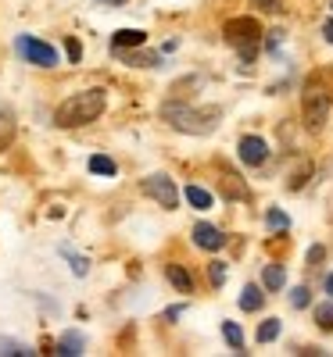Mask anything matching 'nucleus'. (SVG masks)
Returning a JSON list of instances; mask_svg holds the SVG:
<instances>
[{"label":"nucleus","instance_id":"nucleus-1","mask_svg":"<svg viewBox=\"0 0 333 357\" xmlns=\"http://www.w3.org/2000/svg\"><path fill=\"white\" fill-rule=\"evenodd\" d=\"M104 104H108V93L104 90H79L72 97H65L54 111V125L57 129H79V125H90L104 115Z\"/></svg>","mask_w":333,"mask_h":357},{"label":"nucleus","instance_id":"nucleus-2","mask_svg":"<svg viewBox=\"0 0 333 357\" xmlns=\"http://www.w3.org/2000/svg\"><path fill=\"white\" fill-rule=\"evenodd\" d=\"M161 122H169L176 133H186V136H208L219 125V111L215 108H190L183 100H165Z\"/></svg>","mask_w":333,"mask_h":357},{"label":"nucleus","instance_id":"nucleus-3","mask_svg":"<svg viewBox=\"0 0 333 357\" xmlns=\"http://www.w3.org/2000/svg\"><path fill=\"white\" fill-rule=\"evenodd\" d=\"M222 36H226L230 47H237V54L244 57V65H251L258 47H262V26L255 22V18H233V22H226Z\"/></svg>","mask_w":333,"mask_h":357},{"label":"nucleus","instance_id":"nucleus-4","mask_svg":"<svg viewBox=\"0 0 333 357\" xmlns=\"http://www.w3.org/2000/svg\"><path fill=\"white\" fill-rule=\"evenodd\" d=\"M301 118H305L308 133H323L326 122H330V93L316 79H312L305 86V93H301Z\"/></svg>","mask_w":333,"mask_h":357},{"label":"nucleus","instance_id":"nucleus-5","mask_svg":"<svg viewBox=\"0 0 333 357\" xmlns=\"http://www.w3.org/2000/svg\"><path fill=\"white\" fill-rule=\"evenodd\" d=\"M15 50L22 54L29 65H36V68H54L57 65V50L51 44H44V39H36V36H18Z\"/></svg>","mask_w":333,"mask_h":357},{"label":"nucleus","instance_id":"nucleus-6","mask_svg":"<svg viewBox=\"0 0 333 357\" xmlns=\"http://www.w3.org/2000/svg\"><path fill=\"white\" fill-rule=\"evenodd\" d=\"M140 190H143V197L158 200L161 207H169V211H172V207H179V190H176V182H172L169 175H161V172L143 179V182H140Z\"/></svg>","mask_w":333,"mask_h":357},{"label":"nucleus","instance_id":"nucleus-7","mask_svg":"<svg viewBox=\"0 0 333 357\" xmlns=\"http://www.w3.org/2000/svg\"><path fill=\"white\" fill-rule=\"evenodd\" d=\"M237 154H240V161H244L247 168H262V164L269 161V143H265L262 136H244L240 146H237Z\"/></svg>","mask_w":333,"mask_h":357},{"label":"nucleus","instance_id":"nucleus-8","mask_svg":"<svg viewBox=\"0 0 333 357\" xmlns=\"http://www.w3.org/2000/svg\"><path fill=\"white\" fill-rule=\"evenodd\" d=\"M194 243H197L201 250H222V247H226V236L219 233L215 225L197 222V225H194Z\"/></svg>","mask_w":333,"mask_h":357},{"label":"nucleus","instance_id":"nucleus-9","mask_svg":"<svg viewBox=\"0 0 333 357\" xmlns=\"http://www.w3.org/2000/svg\"><path fill=\"white\" fill-rule=\"evenodd\" d=\"M115 54L126 61V65L133 68H158L161 65V57L158 54H147V50H136V47H115Z\"/></svg>","mask_w":333,"mask_h":357},{"label":"nucleus","instance_id":"nucleus-10","mask_svg":"<svg viewBox=\"0 0 333 357\" xmlns=\"http://www.w3.org/2000/svg\"><path fill=\"white\" fill-rule=\"evenodd\" d=\"M54 354H65V357H79V354H87V340H82L79 332H65L57 340V350Z\"/></svg>","mask_w":333,"mask_h":357},{"label":"nucleus","instance_id":"nucleus-11","mask_svg":"<svg viewBox=\"0 0 333 357\" xmlns=\"http://www.w3.org/2000/svg\"><path fill=\"white\" fill-rule=\"evenodd\" d=\"M143 44H147V32L143 29H118L111 36V50L115 47H143Z\"/></svg>","mask_w":333,"mask_h":357},{"label":"nucleus","instance_id":"nucleus-12","mask_svg":"<svg viewBox=\"0 0 333 357\" xmlns=\"http://www.w3.org/2000/svg\"><path fill=\"white\" fill-rule=\"evenodd\" d=\"M165 279H169L179 293H194V279H190V271H186L183 264H169L165 268Z\"/></svg>","mask_w":333,"mask_h":357},{"label":"nucleus","instance_id":"nucleus-13","mask_svg":"<svg viewBox=\"0 0 333 357\" xmlns=\"http://www.w3.org/2000/svg\"><path fill=\"white\" fill-rule=\"evenodd\" d=\"M262 282H265V289H283L287 286V271L280 268V264H265V271H262Z\"/></svg>","mask_w":333,"mask_h":357},{"label":"nucleus","instance_id":"nucleus-14","mask_svg":"<svg viewBox=\"0 0 333 357\" xmlns=\"http://www.w3.org/2000/svg\"><path fill=\"white\" fill-rule=\"evenodd\" d=\"M87 168H90L93 175H118V164H115V161H111L108 154H93Z\"/></svg>","mask_w":333,"mask_h":357},{"label":"nucleus","instance_id":"nucleus-15","mask_svg":"<svg viewBox=\"0 0 333 357\" xmlns=\"http://www.w3.org/2000/svg\"><path fill=\"white\" fill-rule=\"evenodd\" d=\"M186 200H190V207H197V211L212 207V193H208L204 186H186Z\"/></svg>","mask_w":333,"mask_h":357},{"label":"nucleus","instance_id":"nucleus-16","mask_svg":"<svg viewBox=\"0 0 333 357\" xmlns=\"http://www.w3.org/2000/svg\"><path fill=\"white\" fill-rule=\"evenodd\" d=\"M265 304V293L258 289V286H244V293H240V307L244 311H258Z\"/></svg>","mask_w":333,"mask_h":357},{"label":"nucleus","instance_id":"nucleus-17","mask_svg":"<svg viewBox=\"0 0 333 357\" xmlns=\"http://www.w3.org/2000/svg\"><path fill=\"white\" fill-rule=\"evenodd\" d=\"M222 193L230 200H247V186L237 175H222Z\"/></svg>","mask_w":333,"mask_h":357},{"label":"nucleus","instance_id":"nucleus-18","mask_svg":"<svg viewBox=\"0 0 333 357\" xmlns=\"http://www.w3.org/2000/svg\"><path fill=\"white\" fill-rule=\"evenodd\" d=\"M15 143V118L8 111H0V151H8Z\"/></svg>","mask_w":333,"mask_h":357},{"label":"nucleus","instance_id":"nucleus-19","mask_svg":"<svg viewBox=\"0 0 333 357\" xmlns=\"http://www.w3.org/2000/svg\"><path fill=\"white\" fill-rule=\"evenodd\" d=\"M57 254H61V258H69V264H72L75 276H87V271H90V261H87V258H79L72 247H57Z\"/></svg>","mask_w":333,"mask_h":357},{"label":"nucleus","instance_id":"nucleus-20","mask_svg":"<svg viewBox=\"0 0 333 357\" xmlns=\"http://www.w3.org/2000/svg\"><path fill=\"white\" fill-rule=\"evenodd\" d=\"M222 336H226V343H230L237 354H244V332L237 322H222Z\"/></svg>","mask_w":333,"mask_h":357},{"label":"nucleus","instance_id":"nucleus-21","mask_svg":"<svg viewBox=\"0 0 333 357\" xmlns=\"http://www.w3.org/2000/svg\"><path fill=\"white\" fill-rule=\"evenodd\" d=\"M276 336H280V318H265L258 325V343H273Z\"/></svg>","mask_w":333,"mask_h":357},{"label":"nucleus","instance_id":"nucleus-22","mask_svg":"<svg viewBox=\"0 0 333 357\" xmlns=\"http://www.w3.org/2000/svg\"><path fill=\"white\" fill-rule=\"evenodd\" d=\"M316 322H319V329L333 332V300H330V304H319V307H316Z\"/></svg>","mask_w":333,"mask_h":357},{"label":"nucleus","instance_id":"nucleus-23","mask_svg":"<svg viewBox=\"0 0 333 357\" xmlns=\"http://www.w3.org/2000/svg\"><path fill=\"white\" fill-rule=\"evenodd\" d=\"M0 354H4V357H29L33 350L22 347V343H15V340H0Z\"/></svg>","mask_w":333,"mask_h":357},{"label":"nucleus","instance_id":"nucleus-24","mask_svg":"<svg viewBox=\"0 0 333 357\" xmlns=\"http://www.w3.org/2000/svg\"><path fill=\"white\" fill-rule=\"evenodd\" d=\"M265 225H269V229H273V233H283V229L290 225V218H287L283 211H276V207H273V211H269V215H265Z\"/></svg>","mask_w":333,"mask_h":357},{"label":"nucleus","instance_id":"nucleus-25","mask_svg":"<svg viewBox=\"0 0 333 357\" xmlns=\"http://www.w3.org/2000/svg\"><path fill=\"white\" fill-rule=\"evenodd\" d=\"M308 300H312L308 297V286H294V293H290V307L301 311V307H308Z\"/></svg>","mask_w":333,"mask_h":357},{"label":"nucleus","instance_id":"nucleus-26","mask_svg":"<svg viewBox=\"0 0 333 357\" xmlns=\"http://www.w3.org/2000/svg\"><path fill=\"white\" fill-rule=\"evenodd\" d=\"M65 54H69V61H72V65H75V61L82 57V47H79V39H75V36H69V39H65Z\"/></svg>","mask_w":333,"mask_h":357},{"label":"nucleus","instance_id":"nucleus-27","mask_svg":"<svg viewBox=\"0 0 333 357\" xmlns=\"http://www.w3.org/2000/svg\"><path fill=\"white\" fill-rule=\"evenodd\" d=\"M308 172H312V168H308V164H301V172H298L294 179H290L287 186H290V190H301V186H305V179H308Z\"/></svg>","mask_w":333,"mask_h":357},{"label":"nucleus","instance_id":"nucleus-28","mask_svg":"<svg viewBox=\"0 0 333 357\" xmlns=\"http://www.w3.org/2000/svg\"><path fill=\"white\" fill-rule=\"evenodd\" d=\"M222 282H226V264L215 261V264H212V286H222Z\"/></svg>","mask_w":333,"mask_h":357},{"label":"nucleus","instance_id":"nucleus-29","mask_svg":"<svg viewBox=\"0 0 333 357\" xmlns=\"http://www.w3.org/2000/svg\"><path fill=\"white\" fill-rule=\"evenodd\" d=\"M323 258H326V247H319V243H316V247H308V264H319Z\"/></svg>","mask_w":333,"mask_h":357},{"label":"nucleus","instance_id":"nucleus-30","mask_svg":"<svg viewBox=\"0 0 333 357\" xmlns=\"http://www.w3.org/2000/svg\"><path fill=\"white\" fill-rule=\"evenodd\" d=\"M255 8H262V11H280V4L283 0H251Z\"/></svg>","mask_w":333,"mask_h":357},{"label":"nucleus","instance_id":"nucleus-31","mask_svg":"<svg viewBox=\"0 0 333 357\" xmlns=\"http://www.w3.org/2000/svg\"><path fill=\"white\" fill-rule=\"evenodd\" d=\"M280 39H283V32L276 29V32H269V50H276L280 47Z\"/></svg>","mask_w":333,"mask_h":357},{"label":"nucleus","instance_id":"nucleus-32","mask_svg":"<svg viewBox=\"0 0 333 357\" xmlns=\"http://www.w3.org/2000/svg\"><path fill=\"white\" fill-rule=\"evenodd\" d=\"M179 314H183V304H179V307H169V311H165V318H169V322H176Z\"/></svg>","mask_w":333,"mask_h":357},{"label":"nucleus","instance_id":"nucleus-33","mask_svg":"<svg viewBox=\"0 0 333 357\" xmlns=\"http://www.w3.org/2000/svg\"><path fill=\"white\" fill-rule=\"evenodd\" d=\"M323 36H326V44H333V18H330V22L323 26Z\"/></svg>","mask_w":333,"mask_h":357},{"label":"nucleus","instance_id":"nucleus-34","mask_svg":"<svg viewBox=\"0 0 333 357\" xmlns=\"http://www.w3.org/2000/svg\"><path fill=\"white\" fill-rule=\"evenodd\" d=\"M326 293H330V297H333V276H326Z\"/></svg>","mask_w":333,"mask_h":357},{"label":"nucleus","instance_id":"nucleus-35","mask_svg":"<svg viewBox=\"0 0 333 357\" xmlns=\"http://www.w3.org/2000/svg\"><path fill=\"white\" fill-rule=\"evenodd\" d=\"M108 4H126V0H108Z\"/></svg>","mask_w":333,"mask_h":357},{"label":"nucleus","instance_id":"nucleus-36","mask_svg":"<svg viewBox=\"0 0 333 357\" xmlns=\"http://www.w3.org/2000/svg\"><path fill=\"white\" fill-rule=\"evenodd\" d=\"M330 8H333V4H330Z\"/></svg>","mask_w":333,"mask_h":357}]
</instances>
